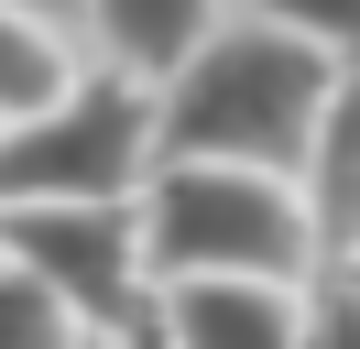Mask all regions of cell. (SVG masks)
I'll return each instance as SVG.
<instances>
[{"mask_svg": "<svg viewBox=\"0 0 360 349\" xmlns=\"http://www.w3.org/2000/svg\"><path fill=\"white\" fill-rule=\"evenodd\" d=\"M142 262H153V295H175V284H316L328 273L306 186L251 174V164H153Z\"/></svg>", "mask_w": 360, "mask_h": 349, "instance_id": "cell-2", "label": "cell"}, {"mask_svg": "<svg viewBox=\"0 0 360 349\" xmlns=\"http://www.w3.org/2000/svg\"><path fill=\"white\" fill-rule=\"evenodd\" d=\"M306 349H360V273L306 284Z\"/></svg>", "mask_w": 360, "mask_h": 349, "instance_id": "cell-11", "label": "cell"}, {"mask_svg": "<svg viewBox=\"0 0 360 349\" xmlns=\"http://www.w3.org/2000/svg\"><path fill=\"white\" fill-rule=\"evenodd\" d=\"M295 186H306V218H316V262L349 273L360 262V77L338 87V109H328V131H316Z\"/></svg>", "mask_w": 360, "mask_h": 349, "instance_id": "cell-7", "label": "cell"}, {"mask_svg": "<svg viewBox=\"0 0 360 349\" xmlns=\"http://www.w3.org/2000/svg\"><path fill=\"white\" fill-rule=\"evenodd\" d=\"M338 87H349V65H328L316 44L273 33V22H251V11H229V33L164 87V164L306 174Z\"/></svg>", "mask_w": 360, "mask_h": 349, "instance_id": "cell-1", "label": "cell"}, {"mask_svg": "<svg viewBox=\"0 0 360 349\" xmlns=\"http://www.w3.org/2000/svg\"><path fill=\"white\" fill-rule=\"evenodd\" d=\"M164 164V87L88 65L77 99L0 131V218L11 208H131Z\"/></svg>", "mask_w": 360, "mask_h": 349, "instance_id": "cell-3", "label": "cell"}, {"mask_svg": "<svg viewBox=\"0 0 360 349\" xmlns=\"http://www.w3.org/2000/svg\"><path fill=\"white\" fill-rule=\"evenodd\" d=\"M349 273H360V262H349Z\"/></svg>", "mask_w": 360, "mask_h": 349, "instance_id": "cell-15", "label": "cell"}, {"mask_svg": "<svg viewBox=\"0 0 360 349\" xmlns=\"http://www.w3.org/2000/svg\"><path fill=\"white\" fill-rule=\"evenodd\" d=\"M0 262L55 284L98 338H153L164 327L153 262H142V196L131 208H11L0 218Z\"/></svg>", "mask_w": 360, "mask_h": 349, "instance_id": "cell-4", "label": "cell"}, {"mask_svg": "<svg viewBox=\"0 0 360 349\" xmlns=\"http://www.w3.org/2000/svg\"><path fill=\"white\" fill-rule=\"evenodd\" d=\"M98 327L77 317L55 284H33L22 262H0V349H88Z\"/></svg>", "mask_w": 360, "mask_h": 349, "instance_id": "cell-9", "label": "cell"}, {"mask_svg": "<svg viewBox=\"0 0 360 349\" xmlns=\"http://www.w3.org/2000/svg\"><path fill=\"white\" fill-rule=\"evenodd\" d=\"M22 11H44V22H66V11H88V0H22Z\"/></svg>", "mask_w": 360, "mask_h": 349, "instance_id": "cell-12", "label": "cell"}, {"mask_svg": "<svg viewBox=\"0 0 360 349\" xmlns=\"http://www.w3.org/2000/svg\"><path fill=\"white\" fill-rule=\"evenodd\" d=\"M88 33H98V65H120L142 87H175L229 33V11L219 0H88Z\"/></svg>", "mask_w": 360, "mask_h": 349, "instance_id": "cell-5", "label": "cell"}, {"mask_svg": "<svg viewBox=\"0 0 360 349\" xmlns=\"http://www.w3.org/2000/svg\"><path fill=\"white\" fill-rule=\"evenodd\" d=\"M240 11L273 22V33H295V44H316L328 65L360 77V0H240Z\"/></svg>", "mask_w": 360, "mask_h": 349, "instance_id": "cell-10", "label": "cell"}, {"mask_svg": "<svg viewBox=\"0 0 360 349\" xmlns=\"http://www.w3.org/2000/svg\"><path fill=\"white\" fill-rule=\"evenodd\" d=\"M77 77H88V55L66 44V22L0 0V131H11V120H44L55 99H77Z\"/></svg>", "mask_w": 360, "mask_h": 349, "instance_id": "cell-8", "label": "cell"}, {"mask_svg": "<svg viewBox=\"0 0 360 349\" xmlns=\"http://www.w3.org/2000/svg\"><path fill=\"white\" fill-rule=\"evenodd\" d=\"M88 349H131V338H88Z\"/></svg>", "mask_w": 360, "mask_h": 349, "instance_id": "cell-13", "label": "cell"}, {"mask_svg": "<svg viewBox=\"0 0 360 349\" xmlns=\"http://www.w3.org/2000/svg\"><path fill=\"white\" fill-rule=\"evenodd\" d=\"M164 349H306V284H175Z\"/></svg>", "mask_w": 360, "mask_h": 349, "instance_id": "cell-6", "label": "cell"}, {"mask_svg": "<svg viewBox=\"0 0 360 349\" xmlns=\"http://www.w3.org/2000/svg\"><path fill=\"white\" fill-rule=\"evenodd\" d=\"M131 349H164V327H153V338H131Z\"/></svg>", "mask_w": 360, "mask_h": 349, "instance_id": "cell-14", "label": "cell"}]
</instances>
